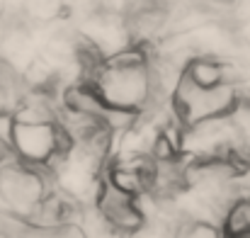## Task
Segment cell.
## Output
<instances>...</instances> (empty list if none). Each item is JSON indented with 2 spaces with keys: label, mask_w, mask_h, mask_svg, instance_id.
<instances>
[{
  "label": "cell",
  "mask_w": 250,
  "mask_h": 238,
  "mask_svg": "<svg viewBox=\"0 0 250 238\" xmlns=\"http://www.w3.org/2000/svg\"><path fill=\"white\" fill-rule=\"evenodd\" d=\"M236 107H238L236 83H221V85H214V87H202L189 76L182 73V78L172 92L175 117L185 127L202 122V119H209V117L231 114Z\"/></svg>",
  "instance_id": "cell-2"
},
{
  "label": "cell",
  "mask_w": 250,
  "mask_h": 238,
  "mask_svg": "<svg viewBox=\"0 0 250 238\" xmlns=\"http://www.w3.org/2000/svg\"><path fill=\"white\" fill-rule=\"evenodd\" d=\"M97 212L112 229V234H141L146 214L139 207V197L117 187L112 180H102L97 187Z\"/></svg>",
  "instance_id": "cell-5"
},
{
  "label": "cell",
  "mask_w": 250,
  "mask_h": 238,
  "mask_svg": "<svg viewBox=\"0 0 250 238\" xmlns=\"http://www.w3.org/2000/svg\"><path fill=\"white\" fill-rule=\"evenodd\" d=\"M185 76L194 80L202 87H214L221 83H238V78L233 76V68L224 61L209 59V56H199V59H189Z\"/></svg>",
  "instance_id": "cell-6"
},
{
  "label": "cell",
  "mask_w": 250,
  "mask_h": 238,
  "mask_svg": "<svg viewBox=\"0 0 250 238\" xmlns=\"http://www.w3.org/2000/svg\"><path fill=\"white\" fill-rule=\"evenodd\" d=\"M71 149L56 122H17L12 127V156L27 165L49 168L51 160Z\"/></svg>",
  "instance_id": "cell-4"
},
{
  "label": "cell",
  "mask_w": 250,
  "mask_h": 238,
  "mask_svg": "<svg viewBox=\"0 0 250 238\" xmlns=\"http://www.w3.org/2000/svg\"><path fill=\"white\" fill-rule=\"evenodd\" d=\"M90 76V83L100 90L109 107L141 114L151 102V61L141 46H129L112 59H102V64Z\"/></svg>",
  "instance_id": "cell-1"
},
{
  "label": "cell",
  "mask_w": 250,
  "mask_h": 238,
  "mask_svg": "<svg viewBox=\"0 0 250 238\" xmlns=\"http://www.w3.org/2000/svg\"><path fill=\"white\" fill-rule=\"evenodd\" d=\"M49 195L46 170L17 158L0 163V212L27 219L32 209Z\"/></svg>",
  "instance_id": "cell-3"
}]
</instances>
